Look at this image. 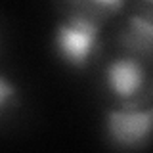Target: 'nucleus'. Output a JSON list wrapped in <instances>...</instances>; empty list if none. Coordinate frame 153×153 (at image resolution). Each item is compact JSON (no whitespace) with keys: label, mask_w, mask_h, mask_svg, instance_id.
Masks as SVG:
<instances>
[{"label":"nucleus","mask_w":153,"mask_h":153,"mask_svg":"<svg viewBox=\"0 0 153 153\" xmlns=\"http://www.w3.org/2000/svg\"><path fill=\"white\" fill-rule=\"evenodd\" d=\"M100 33L98 17L75 6V12L56 25L54 48L57 57L73 69H84L100 48Z\"/></svg>","instance_id":"f257e3e1"},{"label":"nucleus","mask_w":153,"mask_h":153,"mask_svg":"<svg viewBox=\"0 0 153 153\" xmlns=\"http://www.w3.org/2000/svg\"><path fill=\"white\" fill-rule=\"evenodd\" d=\"M105 134L121 149H140L153 136V107L123 105L105 113Z\"/></svg>","instance_id":"f03ea898"},{"label":"nucleus","mask_w":153,"mask_h":153,"mask_svg":"<svg viewBox=\"0 0 153 153\" xmlns=\"http://www.w3.org/2000/svg\"><path fill=\"white\" fill-rule=\"evenodd\" d=\"M146 67L138 57H115L105 67V84L117 100L128 102L138 96L146 86Z\"/></svg>","instance_id":"7ed1b4c3"},{"label":"nucleus","mask_w":153,"mask_h":153,"mask_svg":"<svg viewBox=\"0 0 153 153\" xmlns=\"http://www.w3.org/2000/svg\"><path fill=\"white\" fill-rule=\"evenodd\" d=\"M119 38L123 46L134 54V57L140 56L153 59V12L128 16L126 27Z\"/></svg>","instance_id":"20e7f679"},{"label":"nucleus","mask_w":153,"mask_h":153,"mask_svg":"<svg viewBox=\"0 0 153 153\" xmlns=\"http://www.w3.org/2000/svg\"><path fill=\"white\" fill-rule=\"evenodd\" d=\"M16 94H17L16 84L10 82L4 75H0V111H2V109L6 107L13 98H16Z\"/></svg>","instance_id":"39448f33"}]
</instances>
